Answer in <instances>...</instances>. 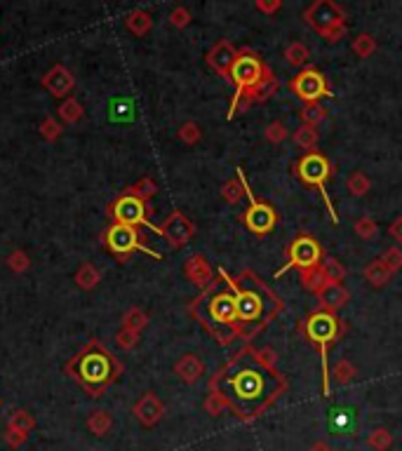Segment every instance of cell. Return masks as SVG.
I'll use <instances>...</instances> for the list:
<instances>
[{"label": "cell", "mask_w": 402, "mask_h": 451, "mask_svg": "<svg viewBox=\"0 0 402 451\" xmlns=\"http://www.w3.org/2000/svg\"><path fill=\"white\" fill-rule=\"evenodd\" d=\"M132 414L141 425H144V428H153V425L160 423V418L165 414V405L155 393L148 390V393L141 395L137 402H134Z\"/></svg>", "instance_id": "cell-16"}, {"label": "cell", "mask_w": 402, "mask_h": 451, "mask_svg": "<svg viewBox=\"0 0 402 451\" xmlns=\"http://www.w3.org/2000/svg\"><path fill=\"white\" fill-rule=\"evenodd\" d=\"M391 235L396 237L398 242H402V217H398L396 221H393V226H391Z\"/></svg>", "instance_id": "cell-50"}, {"label": "cell", "mask_w": 402, "mask_h": 451, "mask_svg": "<svg viewBox=\"0 0 402 451\" xmlns=\"http://www.w3.org/2000/svg\"><path fill=\"white\" fill-rule=\"evenodd\" d=\"M334 418H332V423H334V428L339 430H344V428H349V423H351V411H334Z\"/></svg>", "instance_id": "cell-49"}, {"label": "cell", "mask_w": 402, "mask_h": 451, "mask_svg": "<svg viewBox=\"0 0 402 451\" xmlns=\"http://www.w3.org/2000/svg\"><path fill=\"white\" fill-rule=\"evenodd\" d=\"M356 233H358L360 237H365V240H374L376 233H379V226H376V224H374V219H369V217L358 219V221H356Z\"/></svg>", "instance_id": "cell-45"}, {"label": "cell", "mask_w": 402, "mask_h": 451, "mask_svg": "<svg viewBox=\"0 0 402 451\" xmlns=\"http://www.w3.org/2000/svg\"><path fill=\"white\" fill-rule=\"evenodd\" d=\"M304 17L309 24H313L322 36H325L327 31H332L334 26H341L344 24L341 7H339L336 3H332V0H320V3L311 5L309 10L304 12Z\"/></svg>", "instance_id": "cell-12"}, {"label": "cell", "mask_w": 402, "mask_h": 451, "mask_svg": "<svg viewBox=\"0 0 402 451\" xmlns=\"http://www.w3.org/2000/svg\"><path fill=\"white\" fill-rule=\"evenodd\" d=\"M302 282H304V287H306V289H309V291H315V294H320V291L327 287V282H325V278H322L320 268L302 271Z\"/></svg>", "instance_id": "cell-33"}, {"label": "cell", "mask_w": 402, "mask_h": 451, "mask_svg": "<svg viewBox=\"0 0 402 451\" xmlns=\"http://www.w3.org/2000/svg\"><path fill=\"white\" fill-rule=\"evenodd\" d=\"M170 24L175 28H186L188 24H191V12H188L186 7H175V10L170 12Z\"/></svg>", "instance_id": "cell-47"}, {"label": "cell", "mask_w": 402, "mask_h": 451, "mask_svg": "<svg viewBox=\"0 0 402 451\" xmlns=\"http://www.w3.org/2000/svg\"><path fill=\"white\" fill-rule=\"evenodd\" d=\"M318 268L327 284H341L346 280V268L339 264L336 259H322V264Z\"/></svg>", "instance_id": "cell-28"}, {"label": "cell", "mask_w": 402, "mask_h": 451, "mask_svg": "<svg viewBox=\"0 0 402 451\" xmlns=\"http://www.w3.org/2000/svg\"><path fill=\"white\" fill-rule=\"evenodd\" d=\"M309 451H334L332 447L327 445V442H315V445L309 449Z\"/></svg>", "instance_id": "cell-52"}, {"label": "cell", "mask_w": 402, "mask_h": 451, "mask_svg": "<svg viewBox=\"0 0 402 451\" xmlns=\"http://www.w3.org/2000/svg\"><path fill=\"white\" fill-rule=\"evenodd\" d=\"M179 139L184 141L186 146H195V144H198V141L202 139L200 125H198V123H193V120L184 123V125L179 128Z\"/></svg>", "instance_id": "cell-36"}, {"label": "cell", "mask_w": 402, "mask_h": 451, "mask_svg": "<svg viewBox=\"0 0 402 451\" xmlns=\"http://www.w3.org/2000/svg\"><path fill=\"white\" fill-rule=\"evenodd\" d=\"M275 224H278V214H275V209L271 207V204L252 200L249 209L245 212L247 231H252L254 235H266V233L273 231Z\"/></svg>", "instance_id": "cell-15"}, {"label": "cell", "mask_w": 402, "mask_h": 451, "mask_svg": "<svg viewBox=\"0 0 402 451\" xmlns=\"http://www.w3.org/2000/svg\"><path fill=\"white\" fill-rule=\"evenodd\" d=\"M85 428H88L94 437H106L113 428V416L108 409H92L88 418H85Z\"/></svg>", "instance_id": "cell-20"}, {"label": "cell", "mask_w": 402, "mask_h": 451, "mask_svg": "<svg viewBox=\"0 0 402 451\" xmlns=\"http://www.w3.org/2000/svg\"><path fill=\"white\" fill-rule=\"evenodd\" d=\"M322 261V249L315 237L311 235H299L289 247V264L282 268L278 275H282L289 266H297L302 271H311V268H318Z\"/></svg>", "instance_id": "cell-11"}, {"label": "cell", "mask_w": 402, "mask_h": 451, "mask_svg": "<svg viewBox=\"0 0 402 451\" xmlns=\"http://www.w3.org/2000/svg\"><path fill=\"white\" fill-rule=\"evenodd\" d=\"M125 26H128V31L132 36L144 38L148 31L153 28V19L146 10H132V12L125 14Z\"/></svg>", "instance_id": "cell-23"}, {"label": "cell", "mask_w": 402, "mask_h": 451, "mask_svg": "<svg viewBox=\"0 0 402 451\" xmlns=\"http://www.w3.org/2000/svg\"><path fill=\"white\" fill-rule=\"evenodd\" d=\"M38 132H41L43 141H47V144H54L61 134H64V125H61L54 115H45L41 125H38Z\"/></svg>", "instance_id": "cell-29"}, {"label": "cell", "mask_w": 402, "mask_h": 451, "mask_svg": "<svg viewBox=\"0 0 402 451\" xmlns=\"http://www.w3.org/2000/svg\"><path fill=\"white\" fill-rule=\"evenodd\" d=\"M146 202L144 200H139L137 195H132L130 191L128 193H123V195H118L115 200L108 204V209H106V214L108 219H111V224H123V226H132V228H137V226H148V228H153V231L158 233V226H151L148 224V217H146Z\"/></svg>", "instance_id": "cell-7"}, {"label": "cell", "mask_w": 402, "mask_h": 451, "mask_svg": "<svg viewBox=\"0 0 402 451\" xmlns=\"http://www.w3.org/2000/svg\"><path fill=\"white\" fill-rule=\"evenodd\" d=\"M349 191L353 195H365L369 191V179L365 177L362 172H353L351 177H349Z\"/></svg>", "instance_id": "cell-42"}, {"label": "cell", "mask_w": 402, "mask_h": 451, "mask_svg": "<svg viewBox=\"0 0 402 451\" xmlns=\"http://www.w3.org/2000/svg\"><path fill=\"white\" fill-rule=\"evenodd\" d=\"M158 233H160L163 237H168V242L172 244V247L179 249L193 237L195 226L191 224V219H186L181 212H172V214L163 221V226L158 228Z\"/></svg>", "instance_id": "cell-14"}, {"label": "cell", "mask_w": 402, "mask_h": 451, "mask_svg": "<svg viewBox=\"0 0 402 451\" xmlns=\"http://www.w3.org/2000/svg\"><path fill=\"white\" fill-rule=\"evenodd\" d=\"M137 343H139V334L137 331H132V329H125V327H120L115 331V346L120 348V351H134V348H137Z\"/></svg>", "instance_id": "cell-37"}, {"label": "cell", "mask_w": 402, "mask_h": 451, "mask_svg": "<svg viewBox=\"0 0 402 451\" xmlns=\"http://www.w3.org/2000/svg\"><path fill=\"white\" fill-rule=\"evenodd\" d=\"M381 261H383V266L388 268L391 273H398L400 268H402V249H400V247L386 249V252H383V256H381Z\"/></svg>", "instance_id": "cell-44"}, {"label": "cell", "mask_w": 402, "mask_h": 451, "mask_svg": "<svg viewBox=\"0 0 402 451\" xmlns=\"http://www.w3.org/2000/svg\"><path fill=\"white\" fill-rule=\"evenodd\" d=\"M235 59H238V52H235V47L228 43V41H219L207 52V64L215 68L217 73H222L226 78H228V73H231Z\"/></svg>", "instance_id": "cell-17"}, {"label": "cell", "mask_w": 402, "mask_h": 451, "mask_svg": "<svg viewBox=\"0 0 402 451\" xmlns=\"http://www.w3.org/2000/svg\"><path fill=\"white\" fill-rule=\"evenodd\" d=\"M268 374L262 367H240L226 378V402L228 407H235L242 411V405H264L266 402V388H268Z\"/></svg>", "instance_id": "cell-3"}, {"label": "cell", "mask_w": 402, "mask_h": 451, "mask_svg": "<svg viewBox=\"0 0 402 451\" xmlns=\"http://www.w3.org/2000/svg\"><path fill=\"white\" fill-rule=\"evenodd\" d=\"M83 118H85V108L76 97L64 99L57 108V120L61 125H76V123H81Z\"/></svg>", "instance_id": "cell-25"}, {"label": "cell", "mask_w": 402, "mask_h": 451, "mask_svg": "<svg viewBox=\"0 0 402 451\" xmlns=\"http://www.w3.org/2000/svg\"><path fill=\"white\" fill-rule=\"evenodd\" d=\"M285 59L292 66H304L306 61H309V47L304 43H292L285 50Z\"/></svg>", "instance_id": "cell-35"}, {"label": "cell", "mask_w": 402, "mask_h": 451, "mask_svg": "<svg viewBox=\"0 0 402 451\" xmlns=\"http://www.w3.org/2000/svg\"><path fill=\"white\" fill-rule=\"evenodd\" d=\"M175 374H177L184 383L193 385V383H198L200 378H202V374H205V365H202V360L198 358V355L186 353V355H181V358L177 360Z\"/></svg>", "instance_id": "cell-18"}, {"label": "cell", "mask_w": 402, "mask_h": 451, "mask_svg": "<svg viewBox=\"0 0 402 451\" xmlns=\"http://www.w3.org/2000/svg\"><path fill=\"white\" fill-rule=\"evenodd\" d=\"M292 92H294L302 101H306V104H318V99L329 94V85L320 71L304 68V71H299L294 76V81H292Z\"/></svg>", "instance_id": "cell-10"}, {"label": "cell", "mask_w": 402, "mask_h": 451, "mask_svg": "<svg viewBox=\"0 0 402 451\" xmlns=\"http://www.w3.org/2000/svg\"><path fill=\"white\" fill-rule=\"evenodd\" d=\"M294 144L304 150H313L318 146V132H315V128H309V125H302L294 132Z\"/></svg>", "instance_id": "cell-31"}, {"label": "cell", "mask_w": 402, "mask_h": 451, "mask_svg": "<svg viewBox=\"0 0 402 451\" xmlns=\"http://www.w3.org/2000/svg\"><path fill=\"white\" fill-rule=\"evenodd\" d=\"M226 407H228V402L222 393H212L210 398L205 400V409H207V414H212V416H222Z\"/></svg>", "instance_id": "cell-43"}, {"label": "cell", "mask_w": 402, "mask_h": 451, "mask_svg": "<svg viewBox=\"0 0 402 451\" xmlns=\"http://www.w3.org/2000/svg\"><path fill=\"white\" fill-rule=\"evenodd\" d=\"M391 275L393 273L383 266L381 259H374L372 264L365 268V280L372 284V287H383V284L391 280Z\"/></svg>", "instance_id": "cell-27"}, {"label": "cell", "mask_w": 402, "mask_h": 451, "mask_svg": "<svg viewBox=\"0 0 402 451\" xmlns=\"http://www.w3.org/2000/svg\"><path fill=\"white\" fill-rule=\"evenodd\" d=\"M108 120L111 123H132L134 101L130 97H115L108 101Z\"/></svg>", "instance_id": "cell-24"}, {"label": "cell", "mask_w": 402, "mask_h": 451, "mask_svg": "<svg viewBox=\"0 0 402 451\" xmlns=\"http://www.w3.org/2000/svg\"><path fill=\"white\" fill-rule=\"evenodd\" d=\"M222 278L228 282V287H231V291L235 294V311H238V322L240 324H252L257 322L259 318L264 315V296L259 294L257 289H242L238 287V282H233L228 275L222 271Z\"/></svg>", "instance_id": "cell-9"}, {"label": "cell", "mask_w": 402, "mask_h": 451, "mask_svg": "<svg viewBox=\"0 0 402 451\" xmlns=\"http://www.w3.org/2000/svg\"><path fill=\"white\" fill-rule=\"evenodd\" d=\"M376 50V43H374V38L369 36V33H362V36H358L356 38V43H353V52L358 54V57H369V54H372Z\"/></svg>", "instance_id": "cell-41"}, {"label": "cell", "mask_w": 402, "mask_h": 451, "mask_svg": "<svg viewBox=\"0 0 402 451\" xmlns=\"http://www.w3.org/2000/svg\"><path fill=\"white\" fill-rule=\"evenodd\" d=\"M120 327L132 329V331H137V334H141V331L148 327V315L141 311V308H130V311L123 315Z\"/></svg>", "instance_id": "cell-30"}, {"label": "cell", "mask_w": 402, "mask_h": 451, "mask_svg": "<svg viewBox=\"0 0 402 451\" xmlns=\"http://www.w3.org/2000/svg\"><path fill=\"white\" fill-rule=\"evenodd\" d=\"M34 428H36V416L31 414L29 409H14L10 414V418H7V425H5V430L26 435V437L34 432Z\"/></svg>", "instance_id": "cell-22"}, {"label": "cell", "mask_w": 402, "mask_h": 451, "mask_svg": "<svg viewBox=\"0 0 402 451\" xmlns=\"http://www.w3.org/2000/svg\"><path fill=\"white\" fill-rule=\"evenodd\" d=\"M130 193L132 195H137L139 200H144V202H148L151 200V197L158 193V184L153 179H148V177H144V179H139L137 184H134L132 188H130Z\"/></svg>", "instance_id": "cell-34"}, {"label": "cell", "mask_w": 402, "mask_h": 451, "mask_svg": "<svg viewBox=\"0 0 402 451\" xmlns=\"http://www.w3.org/2000/svg\"><path fill=\"white\" fill-rule=\"evenodd\" d=\"M41 85H43V90L47 94H52V97H57V99L64 101V99L71 97V92H73L76 76L71 73L64 64H54L52 68L45 71V76L41 78Z\"/></svg>", "instance_id": "cell-13"}, {"label": "cell", "mask_w": 402, "mask_h": 451, "mask_svg": "<svg viewBox=\"0 0 402 451\" xmlns=\"http://www.w3.org/2000/svg\"><path fill=\"white\" fill-rule=\"evenodd\" d=\"M257 7H259V10H262V12H275V10H278V7H280V3H278V0H275V3L268 5V3H262V0H259Z\"/></svg>", "instance_id": "cell-51"}, {"label": "cell", "mask_w": 402, "mask_h": 451, "mask_svg": "<svg viewBox=\"0 0 402 451\" xmlns=\"http://www.w3.org/2000/svg\"><path fill=\"white\" fill-rule=\"evenodd\" d=\"M264 68L266 66L259 61L257 54H249V52L238 54L231 73H228V81L235 83V97H233V104H231V113H228L231 118H233L235 110H238L240 99L259 85V81H262V76H264Z\"/></svg>", "instance_id": "cell-4"}, {"label": "cell", "mask_w": 402, "mask_h": 451, "mask_svg": "<svg viewBox=\"0 0 402 451\" xmlns=\"http://www.w3.org/2000/svg\"><path fill=\"white\" fill-rule=\"evenodd\" d=\"M101 242H104L106 252H111L115 259H130L134 252H146V254H151L155 259H160V254L153 249H148L144 242H141V235L137 228L132 226H123V224H111L106 228L104 233H101Z\"/></svg>", "instance_id": "cell-6"}, {"label": "cell", "mask_w": 402, "mask_h": 451, "mask_svg": "<svg viewBox=\"0 0 402 451\" xmlns=\"http://www.w3.org/2000/svg\"><path fill=\"white\" fill-rule=\"evenodd\" d=\"M73 282L78 284V289L92 291L101 282V271L97 266H92L90 261H83V264L78 266V271L73 273Z\"/></svg>", "instance_id": "cell-21"}, {"label": "cell", "mask_w": 402, "mask_h": 451, "mask_svg": "<svg viewBox=\"0 0 402 451\" xmlns=\"http://www.w3.org/2000/svg\"><path fill=\"white\" fill-rule=\"evenodd\" d=\"M306 336L309 341L320 346L322 353V374H325V395L329 393V369H327V346L339 336V318L332 311L313 313L306 322Z\"/></svg>", "instance_id": "cell-5"}, {"label": "cell", "mask_w": 402, "mask_h": 451, "mask_svg": "<svg viewBox=\"0 0 402 451\" xmlns=\"http://www.w3.org/2000/svg\"><path fill=\"white\" fill-rule=\"evenodd\" d=\"M64 371L90 398H101L123 374V365L99 338H92L66 362Z\"/></svg>", "instance_id": "cell-1"}, {"label": "cell", "mask_w": 402, "mask_h": 451, "mask_svg": "<svg viewBox=\"0 0 402 451\" xmlns=\"http://www.w3.org/2000/svg\"><path fill=\"white\" fill-rule=\"evenodd\" d=\"M5 264H7V268H10L12 273L21 275V273H26L31 268V256L24 249H14V252H10V256L5 259Z\"/></svg>", "instance_id": "cell-32"}, {"label": "cell", "mask_w": 402, "mask_h": 451, "mask_svg": "<svg viewBox=\"0 0 402 451\" xmlns=\"http://www.w3.org/2000/svg\"><path fill=\"white\" fill-rule=\"evenodd\" d=\"M353 376H356V367H353L349 360L336 362V367H334V378H336V383L346 385Z\"/></svg>", "instance_id": "cell-46"}, {"label": "cell", "mask_w": 402, "mask_h": 451, "mask_svg": "<svg viewBox=\"0 0 402 451\" xmlns=\"http://www.w3.org/2000/svg\"><path fill=\"white\" fill-rule=\"evenodd\" d=\"M318 296L322 301V306H325V311H336V308H341L346 301H349L351 294L344 284H327Z\"/></svg>", "instance_id": "cell-26"}, {"label": "cell", "mask_w": 402, "mask_h": 451, "mask_svg": "<svg viewBox=\"0 0 402 451\" xmlns=\"http://www.w3.org/2000/svg\"><path fill=\"white\" fill-rule=\"evenodd\" d=\"M266 139L271 141V144H280V141L287 139V128L282 123H271L266 128Z\"/></svg>", "instance_id": "cell-48"}, {"label": "cell", "mask_w": 402, "mask_h": 451, "mask_svg": "<svg viewBox=\"0 0 402 451\" xmlns=\"http://www.w3.org/2000/svg\"><path fill=\"white\" fill-rule=\"evenodd\" d=\"M242 193H245V184H242V181H226L224 188H222V195L228 204L240 202Z\"/></svg>", "instance_id": "cell-40"}, {"label": "cell", "mask_w": 402, "mask_h": 451, "mask_svg": "<svg viewBox=\"0 0 402 451\" xmlns=\"http://www.w3.org/2000/svg\"><path fill=\"white\" fill-rule=\"evenodd\" d=\"M367 445L376 449V451H386L391 445H393V435L386 430V428H376L372 435L367 437Z\"/></svg>", "instance_id": "cell-38"}, {"label": "cell", "mask_w": 402, "mask_h": 451, "mask_svg": "<svg viewBox=\"0 0 402 451\" xmlns=\"http://www.w3.org/2000/svg\"><path fill=\"white\" fill-rule=\"evenodd\" d=\"M193 315H198L202 324H207L212 334L219 336V341L226 343L231 338V329L238 322V311H235V294L233 291H212L207 296H200L193 308Z\"/></svg>", "instance_id": "cell-2"}, {"label": "cell", "mask_w": 402, "mask_h": 451, "mask_svg": "<svg viewBox=\"0 0 402 451\" xmlns=\"http://www.w3.org/2000/svg\"><path fill=\"white\" fill-rule=\"evenodd\" d=\"M302 120L304 125H309V128H315L318 123L325 120V108L320 104H306L302 110Z\"/></svg>", "instance_id": "cell-39"}, {"label": "cell", "mask_w": 402, "mask_h": 451, "mask_svg": "<svg viewBox=\"0 0 402 451\" xmlns=\"http://www.w3.org/2000/svg\"><path fill=\"white\" fill-rule=\"evenodd\" d=\"M184 275L195 284V287H207L212 282V266L207 264V259L202 254H193L191 259H186Z\"/></svg>", "instance_id": "cell-19"}, {"label": "cell", "mask_w": 402, "mask_h": 451, "mask_svg": "<svg viewBox=\"0 0 402 451\" xmlns=\"http://www.w3.org/2000/svg\"><path fill=\"white\" fill-rule=\"evenodd\" d=\"M297 174H299V179H302L304 184L320 188L322 195H325V202H327L329 214H332V219L336 221V214H334L332 204H329V195H327V188H325L327 179H329V162H327V157L320 155V153L304 155L302 160H299V165H297Z\"/></svg>", "instance_id": "cell-8"}]
</instances>
